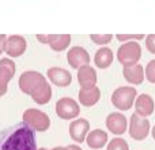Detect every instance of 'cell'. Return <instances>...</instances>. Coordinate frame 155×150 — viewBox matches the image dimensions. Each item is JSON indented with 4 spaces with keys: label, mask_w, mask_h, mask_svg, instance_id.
I'll use <instances>...</instances> for the list:
<instances>
[{
    "label": "cell",
    "mask_w": 155,
    "mask_h": 150,
    "mask_svg": "<svg viewBox=\"0 0 155 150\" xmlns=\"http://www.w3.org/2000/svg\"><path fill=\"white\" fill-rule=\"evenodd\" d=\"M0 150H38L35 131L23 121L2 130Z\"/></svg>",
    "instance_id": "cell-1"
},
{
    "label": "cell",
    "mask_w": 155,
    "mask_h": 150,
    "mask_svg": "<svg viewBox=\"0 0 155 150\" xmlns=\"http://www.w3.org/2000/svg\"><path fill=\"white\" fill-rule=\"evenodd\" d=\"M19 89L30 96L38 105H45L52 98V87L48 79L38 71H25L19 78Z\"/></svg>",
    "instance_id": "cell-2"
},
{
    "label": "cell",
    "mask_w": 155,
    "mask_h": 150,
    "mask_svg": "<svg viewBox=\"0 0 155 150\" xmlns=\"http://www.w3.org/2000/svg\"><path fill=\"white\" fill-rule=\"evenodd\" d=\"M137 91L132 86H121L116 89L112 94V104L118 111H129L135 104Z\"/></svg>",
    "instance_id": "cell-3"
},
{
    "label": "cell",
    "mask_w": 155,
    "mask_h": 150,
    "mask_svg": "<svg viewBox=\"0 0 155 150\" xmlns=\"http://www.w3.org/2000/svg\"><path fill=\"white\" fill-rule=\"evenodd\" d=\"M142 57V46L137 41H127L117 51V60L123 66L136 64Z\"/></svg>",
    "instance_id": "cell-4"
},
{
    "label": "cell",
    "mask_w": 155,
    "mask_h": 150,
    "mask_svg": "<svg viewBox=\"0 0 155 150\" xmlns=\"http://www.w3.org/2000/svg\"><path fill=\"white\" fill-rule=\"evenodd\" d=\"M23 123L37 132H44L51 127V119L45 112L30 108L23 113Z\"/></svg>",
    "instance_id": "cell-5"
},
{
    "label": "cell",
    "mask_w": 155,
    "mask_h": 150,
    "mask_svg": "<svg viewBox=\"0 0 155 150\" xmlns=\"http://www.w3.org/2000/svg\"><path fill=\"white\" fill-rule=\"evenodd\" d=\"M150 121L147 120V118L137 115L136 112L131 116L129 120V135L132 139L135 141H143L148 137L150 134Z\"/></svg>",
    "instance_id": "cell-6"
},
{
    "label": "cell",
    "mask_w": 155,
    "mask_h": 150,
    "mask_svg": "<svg viewBox=\"0 0 155 150\" xmlns=\"http://www.w3.org/2000/svg\"><path fill=\"white\" fill-rule=\"evenodd\" d=\"M56 113L63 120H74L79 116L80 107L71 97H63L56 104Z\"/></svg>",
    "instance_id": "cell-7"
},
{
    "label": "cell",
    "mask_w": 155,
    "mask_h": 150,
    "mask_svg": "<svg viewBox=\"0 0 155 150\" xmlns=\"http://www.w3.org/2000/svg\"><path fill=\"white\" fill-rule=\"evenodd\" d=\"M37 40L49 45L54 52H61L70 46L71 34H37Z\"/></svg>",
    "instance_id": "cell-8"
},
{
    "label": "cell",
    "mask_w": 155,
    "mask_h": 150,
    "mask_svg": "<svg viewBox=\"0 0 155 150\" xmlns=\"http://www.w3.org/2000/svg\"><path fill=\"white\" fill-rule=\"evenodd\" d=\"M15 70V63L11 59H8V57L0 59V97L7 93L8 82L14 78Z\"/></svg>",
    "instance_id": "cell-9"
},
{
    "label": "cell",
    "mask_w": 155,
    "mask_h": 150,
    "mask_svg": "<svg viewBox=\"0 0 155 150\" xmlns=\"http://www.w3.org/2000/svg\"><path fill=\"white\" fill-rule=\"evenodd\" d=\"M26 40L25 37L18 34H14L7 37L4 44V52L8 55L10 57H19L25 53L26 51Z\"/></svg>",
    "instance_id": "cell-10"
},
{
    "label": "cell",
    "mask_w": 155,
    "mask_h": 150,
    "mask_svg": "<svg viewBox=\"0 0 155 150\" xmlns=\"http://www.w3.org/2000/svg\"><path fill=\"white\" fill-rule=\"evenodd\" d=\"M88 132H90V123H88V120L80 118V119H75L74 121H71L70 137L74 142L83 143L86 141V137H87Z\"/></svg>",
    "instance_id": "cell-11"
},
{
    "label": "cell",
    "mask_w": 155,
    "mask_h": 150,
    "mask_svg": "<svg viewBox=\"0 0 155 150\" xmlns=\"http://www.w3.org/2000/svg\"><path fill=\"white\" fill-rule=\"evenodd\" d=\"M106 127L112 134L123 135L127 131L128 120H127V118L121 112H112L106 118Z\"/></svg>",
    "instance_id": "cell-12"
},
{
    "label": "cell",
    "mask_w": 155,
    "mask_h": 150,
    "mask_svg": "<svg viewBox=\"0 0 155 150\" xmlns=\"http://www.w3.org/2000/svg\"><path fill=\"white\" fill-rule=\"evenodd\" d=\"M46 78L54 86H59V87L70 86L71 82H72V75H71L70 71L60 67H51L46 73Z\"/></svg>",
    "instance_id": "cell-13"
},
{
    "label": "cell",
    "mask_w": 155,
    "mask_h": 150,
    "mask_svg": "<svg viewBox=\"0 0 155 150\" xmlns=\"http://www.w3.org/2000/svg\"><path fill=\"white\" fill-rule=\"evenodd\" d=\"M67 60L68 64L72 68H80L82 66H86L90 63V55L82 46H74L68 51L67 53Z\"/></svg>",
    "instance_id": "cell-14"
},
{
    "label": "cell",
    "mask_w": 155,
    "mask_h": 150,
    "mask_svg": "<svg viewBox=\"0 0 155 150\" xmlns=\"http://www.w3.org/2000/svg\"><path fill=\"white\" fill-rule=\"evenodd\" d=\"M123 75L125 78V80L131 85H142L144 80V68L142 64L136 63L132 66H124L123 68Z\"/></svg>",
    "instance_id": "cell-15"
},
{
    "label": "cell",
    "mask_w": 155,
    "mask_h": 150,
    "mask_svg": "<svg viewBox=\"0 0 155 150\" xmlns=\"http://www.w3.org/2000/svg\"><path fill=\"white\" fill-rule=\"evenodd\" d=\"M97 71L91 67L90 64L82 66L80 68H78V82H79L80 87H93L97 86Z\"/></svg>",
    "instance_id": "cell-16"
},
{
    "label": "cell",
    "mask_w": 155,
    "mask_h": 150,
    "mask_svg": "<svg viewBox=\"0 0 155 150\" xmlns=\"http://www.w3.org/2000/svg\"><path fill=\"white\" fill-rule=\"evenodd\" d=\"M135 112L137 115L143 116V118H147V116L153 115L154 109H155V104H154V100L150 94H140V96L136 97L135 100Z\"/></svg>",
    "instance_id": "cell-17"
},
{
    "label": "cell",
    "mask_w": 155,
    "mask_h": 150,
    "mask_svg": "<svg viewBox=\"0 0 155 150\" xmlns=\"http://www.w3.org/2000/svg\"><path fill=\"white\" fill-rule=\"evenodd\" d=\"M101 98V90L97 86L86 87L79 90V102L83 107H94Z\"/></svg>",
    "instance_id": "cell-18"
},
{
    "label": "cell",
    "mask_w": 155,
    "mask_h": 150,
    "mask_svg": "<svg viewBox=\"0 0 155 150\" xmlns=\"http://www.w3.org/2000/svg\"><path fill=\"white\" fill-rule=\"evenodd\" d=\"M86 143L91 149H102L107 143V132L104 130H93L86 137Z\"/></svg>",
    "instance_id": "cell-19"
},
{
    "label": "cell",
    "mask_w": 155,
    "mask_h": 150,
    "mask_svg": "<svg viewBox=\"0 0 155 150\" xmlns=\"http://www.w3.org/2000/svg\"><path fill=\"white\" fill-rule=\"evenodd\" d=\"M94 63L98 68H107L110 64L113 63V51L107 46H102L98 51L95 52V56H94Z\"/></svg>",
    "instance_id": "cell-20"
},
{
    "label": "cell",
    "mask_w": 155,
    "mask_h": 150,
    "mask_svg": "<svg viewBox=\"0 0 155 150\" xmlns=\"http://www.w3.org/2000/svg\"><path fill=\"white\" fill-rule=\"evenodd\" d=\"M107 150H129V146L123 138H114L107 143Z\"/></svg>",
    "instance_id": "cell-21"
},
{
    "label": "cell",
    "mask_w": 155,
    "mask_h": 150,
    "mask_svg": "<svg viewBox=\"0 0 155 150\" xmlns=\"http://www.w3.org/2000/svg\"><path fill=\"white\" fill-rule=\"evenodd\" d=\"M90 38L97 45H107L113 40L112 34H90Z\"/></svg>",
    "instance_id": "cell-22"
},
{
    "label": "cell",
    "mask_w": 155,
    "mask_h": 150,
    "mask_svg": "<svg viewBox=\"0 0 155 150\" xmlns=\"http://www.w3.org/2000/svg\"><path fill=\"white\" fill-rule=\"evenodd\" d=\"M144 75H146V79L150 83H155V59L148 62V64L146 66Z\"/></svg>",
    "instance_id": "cell-23"
},
{
    "label": "cell",
    "mask_w": 155,
    "mask_h": 150,
    "mask_svg": "<svg viewBox=\"0 0 155 150\" xmlns=\"http://www.w3.org/2000/svg\"><path fill=\"white\" fill-rule=\"evenodd\" d=\"M118 41L127 43V41H139L144 38V34H117L116 36Z\"/></svg>",
    "instance_id": "cell-24"
},
{
    "label": "cell",
    "mask_w": 155,
    "mask_h": 150,
    "mask_svg": "<svg viewBox=\"0 0 155 150\" xmlns=\"http://www.w3.org/2000/svg\"><path fill=\"white\" fill-rule=\"evenodd\" d=\"M146 48L150 53L155 55V34H148L146 37Z\"/></svg>",
    "instance_id": "cell-25"
},
{
    "label": "cell",
    "mask_w": 155,
    "mask_h": 150,
    "mask_svg": "<svg viewBox=\"0 0 155 150\" xmlns=\"http://www.w3.org/2000/svg\"><path fill=\"white\" fill-rule=\"evenodd\" d=\"M5 40H7V36H5V34H0V56H2V53L4 52Z\"/></svg>",
    "instance_id": "cell-26"
},
{
    "label": "cell",
    "mask_w": 155,
    "mask_h": 150,
    "mask_svg": "<svg viewBox=\"0 0 155 150\" xmlns=\"http://www.w3.org/2000/svg\"><path fill=\"white\" fill-rule=\"evenodd\" d=\"M68 148H70V150H82V148L78 145H70Z\"/></svg>",
    "instance_id": "cell-27"
},
{
    "label": "cell",
    "mask_w": 155,
    "mask_h": 150,
    "mask_svg": "<svg viewBox=\"0 0 155 150\" xmlns=\"http://www.w3.org/2000/svg\"><path fill=\"white\" fill-rule=\"evenodd\" d=\"M52 150H70V148H68V146H64V148H63V146H57V148H54Z\"/></svg>",
    "instance_id": "cell-28"
},
{
    "label": "cell",
    "mask_w": 155,
    "mask_h": 150,
    "mask_svg": "<svg viewBox=\"0 0 155 150\" xmlns=\"http://www.w3.org/2000/svg\"><path fill=\"white\" fill-rule=\"evenodd\" d=\"M151 135H153V138H154V141H155V126L153 127V131H151Z\"/></svg>",
    "instance_id": "cell-29"
},
{
    "label": "cell",
    "mask_w": 155,
    "mask_h": 150,
    "mask_svg": "<svg viewBox=\"0 0 155 150\" xmlns=\"http://www.w3.org/2000/svg\"><path fill=\"white\" fill-rule=\"evenodd\" d=\"M38 150H48V149H45V148H42V149H38Z\"/></svg>",
    "instance_id": "cell-30"
}]
</instances>
